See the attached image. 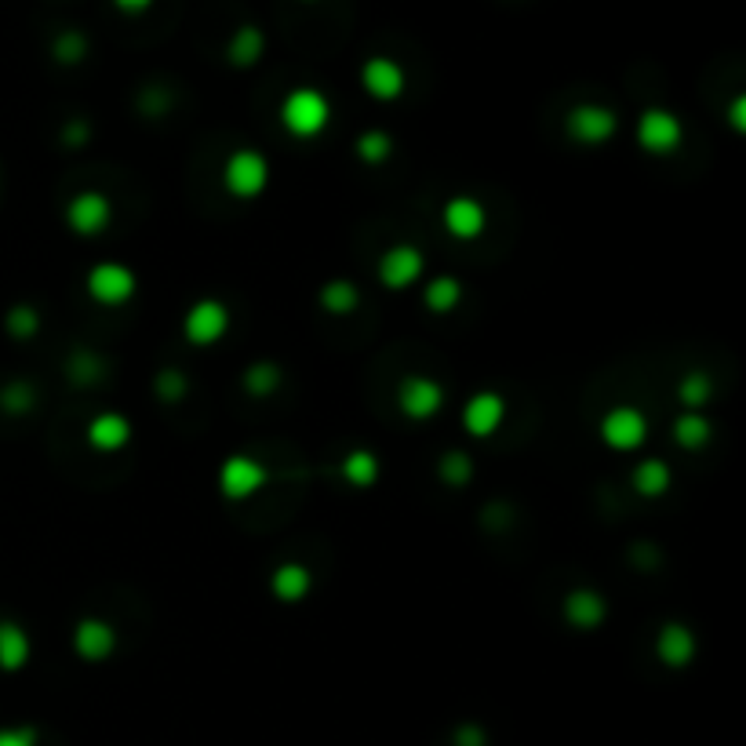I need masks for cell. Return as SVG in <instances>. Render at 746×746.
I'll return each instance as SVG.
<instances>
[{"label": "cell", "mask_w": 746, "mask_h": 746, "mask_svg": "<svg viewBox=\"0 0 746 746\" xmlns=\"http://www.w3.org/2000/svg\"><path fill=\"white\" fill-rule=\"evenodd\" d=\"M510 415V404L500 390H477V394H470L460 409V426L466 430L474 441H488L503 430Z\"/></svg>", "instance_id": "obj_13"}, {"label": "cell", "mask_w": 746, "mask_h": 746, "mask_svg": "<svg viewBox=\"0 0 746 746\" xmlns=\"http://www.w3.org/2000/svg\"><path fill=\"white\" fill-rule=\"evenodd\" d=\"M84 295L102 310H121L139 295V273L121 259H99L84 273Z\"/></svg>", "instance_id": "obj_3"}, {"label": "cell", "mask_w": 746, "mask_h": 746, "mask_svg": "<svg viewBox=\"0 0 746 746\" xmlns=\"http://www.w3.org/2000/svg\"><path fill=\"white\" fill-rule=\"evenodd\" d=\"M394 401H397V412L409 419V423H426V419L444 412V404H448V390H444V383L434 375L409 372V375L397 379Z\"/></svg>", "instance_id": "obj_7"}, {"label": "cell", "mask_w": 746, "mask_h": 746, "mask_svg": "<svg viewBox=\"0 0 746 746\" xmlns=\"http://www.w3.org/2000/svg\"><path fill=\"white\" fill-rule=\"evenodd\" d=\"M41 736H37L33 725H4L0 728V746H37Z\"/></svg>", "instance_id": "obj_29"}, {"label": "cell", "mask_w": 746, "mask_h": 746, "mask_svg": "<svg viewBox=\"0 0 746 746\" xmlns=\"http://www.w3.org/2000/svg\"><path fill=\"white\" fill-rule=\"evenodd\" d=\"M110 4L121 11V16H142V11H150L157 0H110Z\"/></svg>", "instance_id": "obj_32"}, {"label": "cell", "mask_w": 746, "mask_h": 746, "mask_svg": "<svg viewBox=\"0 0 746 746\" xmlns=\"http://www.w3.org/2000/svg\"><path fill=\"white\" fill-rule=\"evenodd\" d=\"M561 615H565V623L575 626V631H594L608 619V601L601 597L594 586H575V591L565 594L561 601Z\"/></svg>", "instance_id": "obj_18"}, {"label": "cell", "mask_w": 746, "mask_h": 746, "mask_svg": "<svg viewBox=\"0 0 746 746\" xmlns=\"http://www.w3.org/2000/svg\"><path fill=\"white\" fill-rule=\"evenodd\" d=\"M179 329H182V339H186V346L212 350V346H219L222 339L230 335L233 310L222 303V299H215V295L193 299V303L186 306V313H182Z\"/></svg>", "instance_id": "obj_6"}, {"label": "cell", "mask_w": 746, "mask_h": 746, "mask_svg": "<svg viewBox=\"0 0 746 746\" xmlns=\"http://www.w3.org/2000/svg\"><path fill=\"white\" fill-rule=\"evenodd\" d=\"M270 466L259 460V455H248V452H233L226 460L219 463V474H215V488L226 503H252L255 495L266 492L270 484Z\"/></svg>", "instance_id": "obj_5"}, {"label": "cell", "mask_w": 746, "mask_h": 746, "mask_svg": "<svg viewBox=\"0 0 746 746\" xmlns=\"http://www.w3.org/2000/svg\"><path fill=\"white\" fill-rule=\"evenodd\" d=\"M390 153H394V139L379 132V128H369V132L357 135V157L364 164H383Z\"/></svg>", "instance_id": "obj_28"}, {"label": "cell", "mask_w": 746, "mask_h": 746, "mask_svg": "<svg viewBox=\"0 0 746 746\" xmlns=\"http://www.w3.org/2000/svg\"><path fill=\"white\" fill-rule=\"evenodd\" d=\"M671 437H674L677 448L696 452V448H703V444H710L714 426H710V419H706L703 412H681L674 419V426H671Z\"/></svg>", "instance_id": "obj_24"}, {"label": "cell", "mask_w": 746, "mask_h": 746, "mask_svg": "<svg viewBox=\"0 0 746 746\" xmlns=\"http://www.w3.org/2000/svg\"><path fill=\"white\" fill-rule=\"evenodd\" d=\"M339 474L350 484V488H375L379 474H383V463L372 448H350L343 460H339Z\"/></svg>", "instance_id": "obj_23"}, {"label": "cell", "mask_w": 746, "mask_h": 746, "mask_svg": "<svg viewBox=\"0 0 746 746\" xmlns=\"http://www.w3.org/2000/svg\"><path fill=\"white\" fill-rule=\"evenodd\" d=\"M270 386H278V372L266 369V364L248 372V390H270Z\"/></svg>", "instance_id": "obj_31"}, {"label": "cell", "mask_w": 746, "mask_h": 746, "mask_svg": "<svg viewBox=\"0 0 746 746\" xmlns=\"http://www.w3.org/2000/svg\"><path fill=\"white\" fill-rule=\"evenodd\" d=\"M375 281L386 292H409L426 281V252L412 241L390 244L383 255L375 259Z\"/></svg>", "instance_id": "obj_8"}, {"label": "cell", "mask_w": 746, "mask_h": 746, "mask_svg": "<svg viewBox=\"0 0 746 746\" xmlns=\"http://www.w3.org/2000/svg\"><path fill=\"white\" fill-rule=\"evenodd\" d=\"M270 179H273V168L263 150L233 147L226 157H222L219 182L233 201H259L270 190Z\"/></svg>", "instance_id": "obj_2"}, {"label": "cell", "mask_w": 746, "mask_h": 746, "mask_svg": "<svg viewBox=\"0 0 746 746\" xmlns=\"http://www.w3.org/2000/svg\"><path fill=\"white\" fill-rule=\"evenodd\" d=\"M565 132L572 135L575 147H586V150L608 147V142L619 135V113L605 107V102H579V107H572L565 117Z\"/></svg>", "instance_id": "obj_11"}, {"label": "cell", "mask_w": 746, "mask_h": 746, "mask_svg": "<svg viewBox=\"0 0 746 746\" xmlns=\"http://www.w3.org/2000/svg\"><path fill=\"white\" fill-rule=\"evenodd\" d=\"M631 488L637 500H648V503L663 500V495L674 488V466L659 460V455H645V460L634 463L631 470Z\"/></svg>", "instance_id": "obj_20"}, {"label": "cell", "mask_w": 746, "mask_h": 746, "mask_svg": "<svg viewBox=\"0 0 746 746\" xmlns=\"http://www.w3.org/2000/svg\"><path fill=\"white\" fill-rule=\"evenodd\" d=\"M597 437L608 452L631 455L648 444L652 423H648L645 409H637V404H612V409H605L597 419Z\"/></svg>", "instance_id": "obj_4"}, {"label": "cell", "mask_w": 746, "mask_h": 746, "mask_svg": "<svg viewBox=\"0 0 746 746\" xmlns=\"http://www.w3.org/2000/svg\"><path fill=\"white\" fill-rule=\"evenodd\" d=\"M743 110H746V102H743V99L732 102V110H728V117H732V128H736V132H743V128H746V117H743Z\"/></svg>", "instance_id": "obj_33"}, {"label": "cell", "mask_w": 746, "mask_h": 746, "mask_svg": "<svg viewBox=\"0 0 746 746\" xmlns=\"http://www.w3.org/2000/svg\"><path fill=\"white\" fill-rule=\"evenodd\" d=\"M113 215L117 208L113 201L107 198L102 190H77L73 198L62 204V222H67V230L73 233V238H102L110 226H113Z\"/></svg>", "instance_id": "obj_10"}, {"label": "cell", "mask_w": 746, "mask_h": 746, "mask_svg": "<svg viewBox=\"0 0 746 746\" xmlns=\"http://www.w3.org/2000/svg\"><path fill=\"white\" fill-rule=\"evenodd\" d=\"M317 299L332 317H350V313L361 306V288L353 281H346V278H335V281H329L321 288Z\"/></svg>", "instance_id": "obj_26"}, {"label": "cell", "mask_w": 746, "mask_h": 746, "mask_svg": "<svg viewBox=\"0 0 746 746\" xmlns=\"http://www.w3.org/2000/svg\"><path fill=\"white\" fill-rule=\"evenodd\" d=\"M361 88L375 102H397L409 91V70L390 56H369L361 62Z\"/></svg>", "instance_id": "obj_15"}, {"label": "cell", "mask_w": 746, "mask_h": 746, "mask_svg": "<svg viewBox=\"0 0 746 746\" xmlns=\"http://www.w3.org/2000/svg\"><path fill=\"white\" fill-rule=\"evenodd\" d=\"M117 645H121V634H117V626L110 619H102V615H81L70 631L73 656L84 663H107L117 652Z\"/></svg>", "instance_id": "obj_14"}, {"label": "cell", "mask_w": 746, "mask_h": 746, "mask_svg": "<svg viewBox=\"0 0 746 746\" xmlns=\"http://www.w3.org/2000/svg\"><path fill=\"white\" fill-rule=\"evenodd\" d=\"M8 324H11V332H16V335H30V332H37V324H41V321H37L33 310L19 306V310H11Z\"/></svg>", "instance_id": "obj_30"}, {"label": "cell", "mask_w": 746, "mask_h": 746, "mask_svg": "<svg viewBox=\"0 0 746 746\" xmlns=\"http://www.w3.org/2000/svg\"><path fill=\"white\" fill-rule=\"evenodd\" d=\"M132 437H135V426H132V419H128L124 412H95L88 419V426H84V441H88V448L91 452H99V455H117V452H124L128 444H132Z\"/></svg>", "instance_id": "obj_16"}, {"label": "cell", "mask_w": 746, "mask_h": 746, "mask_svg": "<svg viewBox=\"0 0 746 746\" xmlns=\"http://www.w3.org/2000/svg\"><path fill=\"white\" fill-rule=\"evenodd\" d=\"M463 295H466V288L455 273H437V278H426L419 284V299H423V306L434 313V317H448V313L460 310Z\"/></svg>", "instance_id": "obj_21"}, {"label": "cell", "mask_w": 746, "mask_h": 746, "mask_svg": "<svg viewBox=\"0 0 746 746\" xmlns=\"http://www.w3.org/2000/svg\"><path fill=\"white\" fill-rule=\"evenodd\" d=\"M303 4H317V0H303Z\"/></svg>", "instance_id": "obj_34"}, {"label": "cell", "mask_w": 746, "mask_h": 746, "mask_svg": "<svg viewBox=\"0 0 746 746\" xmlns=\"http://www.w3.org/2000/svg\"><path fill=\"white\" fill-rule=\"evenodd\" d=\"M710 394H714L710 372L692 369V372H685V375L677 379V404H681V412H699L703 404L710 401Z\"/></svg>", "instance_id": "obj_25"}, {"label": "cell", "mask_w": 746, "mask_h": 746, "mask_svg": "<svg viewBox=\"0 0 746 746\" xmlns=\"http://www.w3.org/2000/svg\"><path fill=\"white\" fill-rule=\"evenodd\" d=\"M33 659V637L19 619H0V671L19 674Z\"/></svg>", "instance_id": "obj_22"}, {"label": "cell", "mask_w": 746, "mask_h": 746, "mask_svg": "<svg viewBox=\"0 0 746 746\" xmlns=\"http://www.w3.org/2000/svg\"><path fill=\"white\" fill-rule=\"evenodd\" d=\"M263 48H266L263 30H259V26H241V30L233 33L226 56L233 67H255V62L263 59Z\"/></svg>", "instance_id": "obj_27"}, {"label": "cell", "mask_w": 746, "mask_h": 746, "mask_svg": "<svg viewBox=\"0 0 746 746\" xmlns=\"http://www.w3.org/2000/svg\"><path fill=\"white\" fill-rule=\"evenodd\" d=\"M270 594L281 605H299L313 594V572L303 565V561H281L278 568L270 572Z\"/></svg>", "instance_id": "obj_19"}, {"label": "cell", "mask_w": 746, "mask_h": 746, "mask_svg": "<svg viewBox=\"0 0 746 746\" xmlns=\"http://www.w3.org/2000/svg\"><path fill=\"white\" fill-rule=\"evenodd\" d=\"M278 121L284 128V135L292 139H303V142L321 139L332 124V99L313 84H295L284 91L278 107Z\"/></svg>", "instance_id": "obj_1"}, {"label": "cell", "mask_w": 746, "mask_h": 746, "mask_svg": "<svg viewBox=\"0 0 746 746\" xmlns=\"http://www.w3.org/2000/svg\"><path fill=\"white\" fill-rule=\"evenodd\" d=\"M634 142L652 157H671L685 147V121L666 107H648L634 121Z\"/></svg>", "instance_id": "obj_9"}, {"label": "cell", "mask_w": 746, "mask_h": 746, "mask_svg": "<svg viewBox=\"0 0 746 746\" xmlns=\"http://www.w3.org/2000/svg\"><path fill=\"white\" fill-rule=\"evenodd\" d=\"M699 652V637L692 626L685 623H663L659 634H656V656L663 666H671V671H685V666H692V659H696Z\"/></svg>", "instance_id": "obj_17"}, {"label": "cell", "mask_w": 746, "mask_h": 746, "mask_svg": "<svg viewBox=\"0 0 746 746\" xmlns=\"http://www.w3.org/2000/svg\"><path fill=\"white\" fill-rule=\"evenodd\" d=\"M488 219H492L488 208H484V201L474 198V193H452V198L441 204V230L460 244L481 241L484 230H488Z\"/></svg>", "instance_id": "obj_12"}]
</instances>
